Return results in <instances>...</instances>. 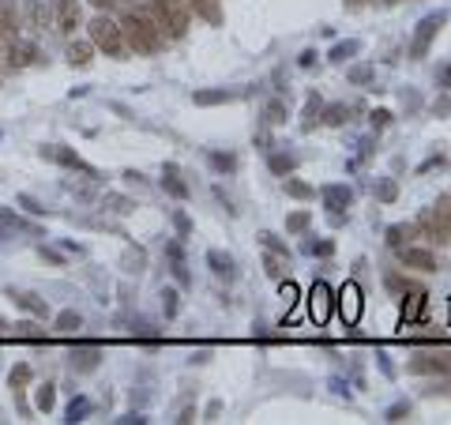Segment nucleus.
<instances>
[{"label": "nucleus", "mask_w": 451, "mask_h": 425, "mask_svg": "<svg viewBox=\"0 0 451 425\" xmlns=\"http://www.w3.org/2000/svg\"><path fill=\"white\" fill-rule=\"evenodd\" d=\"M110 204H113V211H121V215H124V211H132V204L124 200V196H110Z\"/></svg>", "instance_id": "51"}, {"label": "nucleus", "mask_w": 451, "mask_h": 425, "mask_svg": "<svg viewBox=\"0 0 451 425\" xmlns=\"http://www.w3.org/2000/svg\"><path fill=\"white\" fill-rule=\"evenodd\" d=\"M207 263H211V271H215V275H226V278L233 275V260H230V256H222L218 248H211V252H207Z\"/></svg>", "instance_id": "25"}, {"label": "nucleus", "mask_w": 451, "mask_h": 425, "mask_svg": "<svg viewBox=\"0 0 451 425\" xmlns=\"http://www.w3.org/2000/svg\"><path fill=\"white\" fill-rule=\"evenodd\" d=\"M282 263H286V256H278V252L267 248V256H263V271H267L275 283H282V278H286V268H282Z\"/></svg>", "instance_id": "24"}, {"label": "nucleus", "mask_w": 451, "mask_h": 425, "mask_svg": "<svg viewBox=\"0 0 451 425\" xmlns=\"http://www.w3.org/2000/svg\"><path fill=\"white\" fill-rule=\"evenodd\" d=\"M260 241L267 245L271 252H278V256H286V260H290V248H286V241H278L275 234H260Z\"/></svg>", "instance_id": "39"}, {"label": "nucleus", "mask_w": 451, "mask_h": 425, "mask_svg": "<svg viewBox=\"0 0 451 425\" xmlns=\"http://www.w3.org/2000/svg\"><path fill=\"white\" fill-rule=\"evenodd\" d=\"M414 226H418V230H421V234H425V237H433V241H436V245H447V241H451V234H447V226H444V219H440V215H436V207H433V211H421V215H418V222H414Z\"/></svg>", "instance_id": "10"}, {"label": "nucleus", "mask_w": 451, "mask_h": 425, "mask_svg": "<svg viewBox=\"0 0 451 425\" xmlns=\"http://www.w3.org/2000/svg\"><path fill=\"white\" fill-rule=\"evenodd\" d=\"M304 248H309L312 256H331V252H335V245H331V241H309Z\"/></svg>", "instance_id": "44"}, {"label": "nucleus", "mask_w": 451, "mask_h": 425, "mask_svg": "<svg viewBox=\"0 0 451 425\" xmlns=\"http://www.w3.org/2000/svg\"><path fill=\"white\" fill-rule=\"evenodd\" d=\"M286 196H294V200H312L316 189L309 181H301V177H286Z\"/></svg>", "instance_id": "23"}, {"label": "nucleus", "mask_w": 451, "mask_h": 425, "mask_svg": "<svg viewBox=\"0 0 451 425\" xmlns=\"http://www.w3.org/2000/svg\"><path fill=\"white\" fill-rule=\"evenodd\" d=\"M368 121H373V128H383V125L391 121V113L388 110H373V113H368Z\"/></svg>", "instance_id": "47"}, {"label": "nucleus", "mask_w": 451, "mask_h": 425, "mask_svg": "<svg viewBox=\"0 0 451 425\" xmlns=\"http://www.w3.org/2000/svg\"><path fill=\"white\" fill-rule=\"evenodd\" d=\"M83 414H87V403H83V399L68 406V421H83Z\"/></svg>", "instance_id": "48"}, {"label": "nucleus", "mask_w": 451, "mask_h": 425, "mask_svg": "<svg viewBox=\"0 0 451 425\" xmlns=\"http://www.w3.org/2000/svg\"><path fill=\"white\" fill-rule=\"evenodd\" d=\"M90 53H95V42H72V46H68V61L75 64V68H87V64H90Z\"/></svg>", "instance_id": "20"}, {"label": "nucleus", "mask_w": 451, "mask_h": 425, "mask_svg": "<svg viewBox=\"0 0 451 425\" xmlns=\"http://www.w3.org/2000/svg\"><path fill=\"white\" fill-rule=\"evenodd\" d=\"M346 75H350V83H357V87H365V83H373V75H376V72H373V68H368V64H357V68H350Z\"/></svg>", "instance_id": "34"}, {"label": "nucleus", "mask_w": 451, "mask_h": 425, "mask_svg": "<svg viewBox=\"0 0 451 425\" xmlns=\"http://www.w3.org/2000/svg\"><path fill=\"white\" fill-rule=\"evenodd\" d=\"M312 226V211H294L286 215V234H304Z\"/></svg>", "instance_id": "26"}, {"label": "nucleus", "mask_w": 451, "mask_h": 425, "mask_svg": "<svg viewBox=\"0 0 451 425\" xmlns=\"http://www.w3.org/2000/svg\"><path fill=\"white\" fill-rule=\"evenodd\" d=\"M294 166H297L294 154H271V169H275V174H290Z\"/></svg>", "instance_id": "35"}, {"label": "nucleus", "mask_w": 451, "mask_h": 425, "mask_svg": "<svg viewBox=\"0 0 451 425\" xmlns=\"http://www.w3.org/2000/svg\"><path fill=\"white\" fill-rule=\"evenodd\" d=\"M406 369H410L414 377H451V350L418 354V357H410Z\"/></svg>", "instance_id": "4"}, {"label": "nucleus", "mask_w": 451, "mask_h": 425, "mask_svg": "<svg viewBox=\"0 0 451 425\" xmlns=\"http://www.w3.org/2000/svg\"><path fill=\"white\" fill-rule=\"evenodd\" d=\"M383 418H388V421H406V418H410V403H395Z\"/></svg>", "instance_id": "42"}, {"label": "nucleus", "mask_w": 451, "mask_h": 425, "mask_svg": "<svg viewBox=\"0 0 451 425\" xmlns=\"http://www.w3.org/2000/svg\"><path fill=\"white\" fill-rule=\"evenodd\" d=\"M418 237V226L414 222H395V226H388V245L391 248H403V245H410Z\"/></svg>", "instance_id": "16"}, {"label": "nucleus", "mask_w": 451, "mask_h": 425, "mask_svg": "<svg viewBox=\"0 0 451 425\" xmlns=\"http://www.w3.org/2000/svg\"><path fill=\"white\" fill-rule=\"evenodd\" d=\"M324 200H327V211H331V222H342V211H346L354 204V192L346 189V184H327L324 189Z\"/></svg>", "instance_id": "9"}, {"label": "nucleus", "mask_w": 451, "mask_h": 425, "mask_svg": "<svg viewBox=\"0 0 451 425\" xmlns=\"http://www.w3.org/2000/svg\"><path fill=\"white\" fill-rule=\"evenodd\" d=\"M211 166H215L218 174H233V169H237V158H233V154H222V151H215V154H211Z\"/></svg>", "instance_id": "32"}, {"label": "nucleus", "mask_w": 451, "mask_h": 425, "mask_svg": "<svg viewBox=\"0 0 451 425\" xmlns=\"http://www.w3.org/2000/svg\"><path fill=\"white\" fill-rule=\"evenodd\" d=\"M121 31H124V42L132 53H143V57H151V53L162 49L166 34L158 31V23L151 16H143V11H128L121 19Z\"/></svg>", "instance_id": "1"}, {"label": "nucleus", "mask_w": 451, "mask_h": 425, "mask_svg": "<svg viewBox=\"0 0 451 425\" xmlns=\"http://www.w3.org/2000/svg\"><path fill=\"white\" fill-rule=\"evenodd\" d=\"M0 23L11 26V31H19V8H16V0H0Z\"/></svg>", "instance_id": "29"}, {"label": "nucleus", "mask_w": 451, "mask_h": 425, "mask_svg": "<svg viewBox=\"0 0 451 425\" xmlns=\"http://www.w3.org/2000/svg\"><path fill=\"white\" fill-rule=\"evenodd\" d=\"M320 117H324V125L339 128V125H346V121H350V110H346L342 102H335V105H327V110H320Z\"/></svg>", "instance_id": "22"}, {"label": "nucleus", "mask_w": 451, "mask_h": 425, "mask_svg": "<svg viewBox=\"0 0 451 425\" xmlns=\"http://www.w3.org/2000/svg\"><path fill=\"white\" fill-rule=\"evenodd\" d=\"M444 11H433V16H425L418 23V31H414V42H410V57H425L429 46H433V38L440 34V26H444Z\"/></svg>", "instance_id": "6"}, {"label": "nucleus", "mask_w": 451, "mask_h": 425, "mask_svg": "<svg viewBox=\"0 0 451 425\" xmlns=\"http://www.w3.org/2000/svg\"><path fill=\"white\" fill-rule=\"evenodd\" d=\"M286 117H290V110H286L282 98L267 102V125H286Z\"/></svg>", "instance_id": "31"}, {"label": "nucleus", "mask_w": 451, "mask_h": 425, "mask_svg": "<svg viewBox=\"0 0 451 425\" xmlns=\"http://www.w3.org/2000/svg\"><path fill=\"white\" fill-rule=\"evenodd\" d=\"M8 298H11V301H16V305H19V309H26V313H34V316H42V320H46V316H49V305H46L42 298H38V294H23V290H8Z\"/></svg>", "instance_id": "15"}, {"label": "nucleus", "mask_w": 451, "mask_h": 425, "mask_svg": "<svg viewBox=\"0 0 451 425\" xmlns=\"http://www.w3.org/2000/svg\"><path fill=\"white\" fill-rule=\"evenodd\" d=\"M177 309H181L177 290H162V313H166V316H177Z\"/></svg>", "instance_id": "38"}, {"label": "nucleus", "mask_w": 451, "mask_h": 425, "mask_svg": "<svg viewBox=\"0 0 451 425\" xmlns=\"http://www.w3.org/2000/svg\"><path fill=\"white\" fill-rule=\"evenodd\" d=\"M49 16H53V26H57L60 34H75L79 26H83V8H79V0H53Z\"/></svg>", "instance_id": "5"}, {"label": "nucleus", "mask_w": 451, "mask_h": 425, "mask_svg": "<svg viewBox=\"0 0 451 425\" xmlns=\"http://www.w3.org/2000/svg\"><path fill=\"white\" fill-rule=\"evenodd\" d=\"M87 4H95V8H110L113 0H87Z\"/></svg>", "instance_id": "53"}, {"label": "nucleus", "mask_w": 451, "mask_h": 425, "mask_svg": "<svg viewBox=\"0 0 451 425\" xmlns=\"http://www.w3.org/2000/svg\"><path fill=\"white\" fill-rule=\"evenodd\" d=\"M23 19H26V31L31 34H42L53 16H49V8L42 4V0H23Z\"/></svg>", "instance_id": "13"}, {"label": "nucleus", "mask_w": 451, "mask_h": 425, "mask_svg": "<svg viewBox=\"0 0 451 425\" xmlns=\"http://www.w3.org/2000/svg\"><path fill=\"white\" fill-rule=\"evenodd\" d=\"M23 384H31V365H16V369H11V388H23Z\"/></svg>", "instance_id": "40"}, {"label": "nucleus", "mask_w": 451, "mask_h": 425, "mask_svg": "<svg viewBox=\"0 0 451 425\" xmlns=\"http://www.w3.org/2000/svg\"><path fill=\"white\" fill-rule=\"evenodd\" d=\"M151 19L166 38H184L192 23V4L189 0H151Z\"/></svg>", "instance_id": "2"}, {"label": "nucleus", "mask_w": 451, "mask_h": 425, "mask_svg": "<svg viewBox=\"0 0 451 425\" xmlns=\"http://www.w3.org/2000/svg\"><path fill=\"white\" fill-rule=\"evenodd\" d=\"M34 403H38V410H53V403H57V388H53V384H46V388H38Z\"/></svg>", "instance_id": "33"}, {"label": "nucleus", "mask_w": 451, "mask_h": 425, "mask_svg": "<svg viewBox=\"0 0 451 425\" xmlns=\"http://www.w3.org/2000/svg\"><path fill=\"white\" fill-rule=\"evenodd\" d=\"M331 309H335V294H331V286L327 283H312V290H309V316L316 324H324L331 316Z\"/></svg>", "instance_id": "7"}, {"label": "nucleus", "mask_w": 451, "mask_h": 425, "mask_svg": "<svg viewBox=\"0 0 451 425\" xmlns=\"http://www.w3.org/2000/svg\"><path fill=\"white\" fill-rule=\"evenodd\" d=\"M376 200H380V204H395V200H399V184H395L391 177L376 181Z\"/></svg>", "instance_id": "28"}, {"label": "nucleus", "mask_w": 451, "mask_h": 425, "mask_svg": "<svg viewBox=\"0 0 451 425\" xmlns=\"http://www.w3.org/2000/svg\"><path fill=\"white\" fill-rule=\"evenodd\" d=\"M4 327H8V324H4V320H0V331H4Z\"/></svg>", "instance_id": "55"}, {"label": "nucleus", "mask_w": 451, "mask_h": 425, "mask_svg": "<svg viewBox=\"0 0 451 425\" xmlns=\"http://www.w3.org/2000/svg\"><path fill=\"white\" fill-rule=\"evenodd\" d=\"M433 110L440 113V117H451V98H447V95H444V98H436V102H433Z\"/></svg>", "instance_id": "49"}, {"label": "nucleus", "mask_w": 451, "mask_h": 425, "mask_svg": "<svg viewBox=\"0 0 451 425\" xmlns=\"http://www.w3.org/2000/svg\"><path fill=\"white\" fill-rule=\"evenodd\" d=\"M79 327H83V316H79L75 309H64L57 316V331H79Z\"/></svg>", "instance_id": "30"}, {"label": "nucleus", "mask_w": 451, "mask_h": 425, "mask_svg": "<svg viewBox=\"0 0 451 425\" xmlns=\"http://www.w3.org/2000/svg\"><path fill=\"white\" fill-rule=\"evenodd\" d=\"M98 350L90 347V350H75L72 354V369H79V373H90V369H98Z\"/></svg>", "instance_id": "21"}, {"label": "nucleus", "mask_w": 451, "mask_h": 425, "mask_svg": "<svg viewBox=\"0 0 451 425\" xmlns=\"http://www.w3.org/2000/svg\"><path fill=\"white\" fill-rule=\"evenodd\" d=\"M320 110H324V105H320V98H309V105H304V128H312L316 121H320Z\"/></svg>", "instance_id": "36"}, {"label": "nucleus", "mask_w": 451, "mask_h": 425, "mask_svg": "<svg viewBox=\"0 0 451 425\" xmlns=\"http://www.w3.org/2000/svg\"><path fill=\"white\" fill-rule=\"evenodd\" d=\"M16 38H19V31H11V26H4V23H0V53H4L11 42H16Z\"/></svg>", "instance_id": "46"}, {"label": "nucleus", "mask_w": 451, "mask_h": 425, "mask_svg": "<svg viewBox=\"0 0 451 425\" xmlns=\"http://www.w3.org/2000/svg\"><path fill=\"white\" fill-rule=\"evenodd\" d=\"M0 57H4L8 68H26V64H34V61H38V49H34L31 42H19V38H16V42H11L4 53H0Z\"/></svg>", "instance_id": "12"}, {"label": "nucleus", "mask_w": 451, "mask_h": 425, "mask_svg": "<svg viewBox=\"0 0 451 425\" xmlns=\"http://www.w3.org/2000/svg\"><path fill=\"white\" fill-rule=\"evenodd\" d=\"M436 215L444 219V226H447V234H451V196H440L436 200Z\"/></svg>", "instance_id": "41"}, {"label": "nucleus", "mask_w": 451, "mask_h": 425, "mask_svg": "<svg viewBox=\"0 0 451 425\" xmlns=\"http://www.w3.org/2000/svg\"><path fill=\"white\" fill-rule=\"evenodd\" d=\"M403 105H406V110H418V105H421V98L414 95V90H403Z\"/></svg>", "instance_id": "50"}, {"label": "nucleus", "mask_w": 451, "mask_h": 425, "mask_svg": "<svg viewBox=\"0 0 451 425\" xmlns=\"http://www.w3.org/2000/svg\"><path fill=\"white\" fill-rule=\"evenodd\" d=\"M90 26V42H95V49H102L105 57H113V61H128V42H124V31H121V23L110 19V16H95L87 23Z\"/></svg>", "instance_id": "3"}, {"label": "nucleus", "mask_w": 451, "mask_h": 425, "mask_svg": "<svg viewBox=\"0 0 451 425\" xmlns=\"http://www.w3.org/2000/svg\"><path fill=\"white\" fill-rule=\"evenodd\" d=\"M335 305H339V316L346 324H357V316H361V290H357L354 283L350 286H342L339 294H335Z\"/></svg>", "instance_id": "8"}, {"label": "nucleus", "mask_w": 451, "mask_h": 425, "mask_svg": "<svg viewBox=\"0 0 451 425\" xmlns=\"http://www.w3.org/2000/svg\"><path fill=\"white\" fill-rule=\"evenodd\" d=\"M399 260L406 263V268H414V271H436V268H440V263H436V252L414 248V245H403L399 248Z\"/></svg>", "instance_id": "11"}, {"label": "nucleus", "mask_w": 451, "mask_h": 425, "mask_svg": "<svg viewBox=\"0 0 451 425\" xmlns=\"http://www.w3.org/2000/svg\"><path fill=\"white\" fill-rule=\"evenodd\" d=\"M42 154H53L60 166H68V169H90V166L83 162V158H79V154H72V151H64V147H57V151H42Z\"/></svg>", "instance_id": "27"}, {"label": "nucleus", "mask_w": 451, "mask_h": 425, "mask_svg": "<svg viewBox=\"0 0 451 425\" xmlns=\"http://www.w3.org/2000/svg\"><path fill=\"white\" fill-rule=\"evenodd\" d=\"M174 226H177V234H181V237H189V234H192V222H189V215H184V211H174Z\"/></svg>", "instance_id": "43"}, {"label": "nucleus", "mask_w": 451, "mask_h": 425, "mask_svg": "<svg viewBox=\"0 0 451 425\" xmlns=\"http://www.w3.org/2000/svg\"><path fill=\"white\" fill-rule=\"evenodd\" d=\"M357 49H361V42H339L335 49H331V61H346V57H354Z\"/></svg>", "instance_id": "37"}, {"label": "nucleus", "mask_w": 451, "mask_h": 425, "mask_svg": "<svg viewBox=\"0 0 451 425\" xmlns=\"http://www.w3.org/2000/svg\"><path fill=\"white\" fill-rule=\"evenodd\" d=\"M444 87L451 90V64H447V68H444Z\"/></svg>", "instance_id": "54"}, {"label": "nucleus", "mask_w": 451, "mask_h": 425, "mask_svg": "<svg viewBox=\"0 0 451 425\" xmlns=\"http://www.w3.org/2000/svg\"><path fill=\"white\" fill-rule=\"evenodd\" d=\"M282 301H286V309H294V305H297V286L286 283V278H282Z\"/></svg>", "instance_id": "45"}, {"label": "nucleus", "mask_w": 451, "mask_h": 425, "mask_svg": "<svg viewBox=\"0 0 451 425\" xmlns=\"http://www.w3.org/2000/svg\"><path fill=\"white\" fill-rule=\"evenodd\" d=\"M192 4V16H203L207 23H222V8H218V0H189Z\"/></svg>", "instance_id": "18"}, {"label": "nucleus", "mask_w": 451, "mask_h": 425, "mask_svg": "<svg viewBox=\"0 0 451 425\" xmlns=\"http://www.w3.org/2000/svg\"><path fill=\"white\" fill-rule=\"evenodd\" d=\"M312 61H316V49H304V53H301V68H309Z\"/></svg>", "instance_id": "52"}, {"label": "nucleus", "mask_w": 451, "mask_h": 425, "mask_svg": "<svg viewBox=\"0 0 451 425\" xmlns=\"http://www.w3.org/2000/svg\"><path fill=\"white\" fill-rule=\"evenodd\" d=\"M162 189H166L169 196H177V200H189V184L181 181L177 166H166V174H162Z\"/></svg>", "instance_id": "17"}, {"label": "nucleus", "mask_w": 451, "mask_h": 425, "mask_svg": "<svg viewBox=\"0 0 451 425\" xmlns=\"http://www.w3.org/2000/svg\"><path fill=\"white\" fill-rule=\"evenodd\" d=\"M425 305H429V294H425V290L406 286V290H403V320H414V316H421V313H425Z\"/></svg>", "instance_id": "14"}, {"label": "nucleus", "mask_w": 451, "mask_h": 425, "mask_svg": "<svg viewBox=\"0 0 451 425\" xmlns=\"http://www.w3.org/2000/svg\"><path fill=\"white\" fill-rule=\"evenodd\" d=\"M237 95L233 90H226V87H218V90H196L192 95V102L196 105H222V102H233Z\"/></svg>", "instance_id": "19"}]
</instances>
